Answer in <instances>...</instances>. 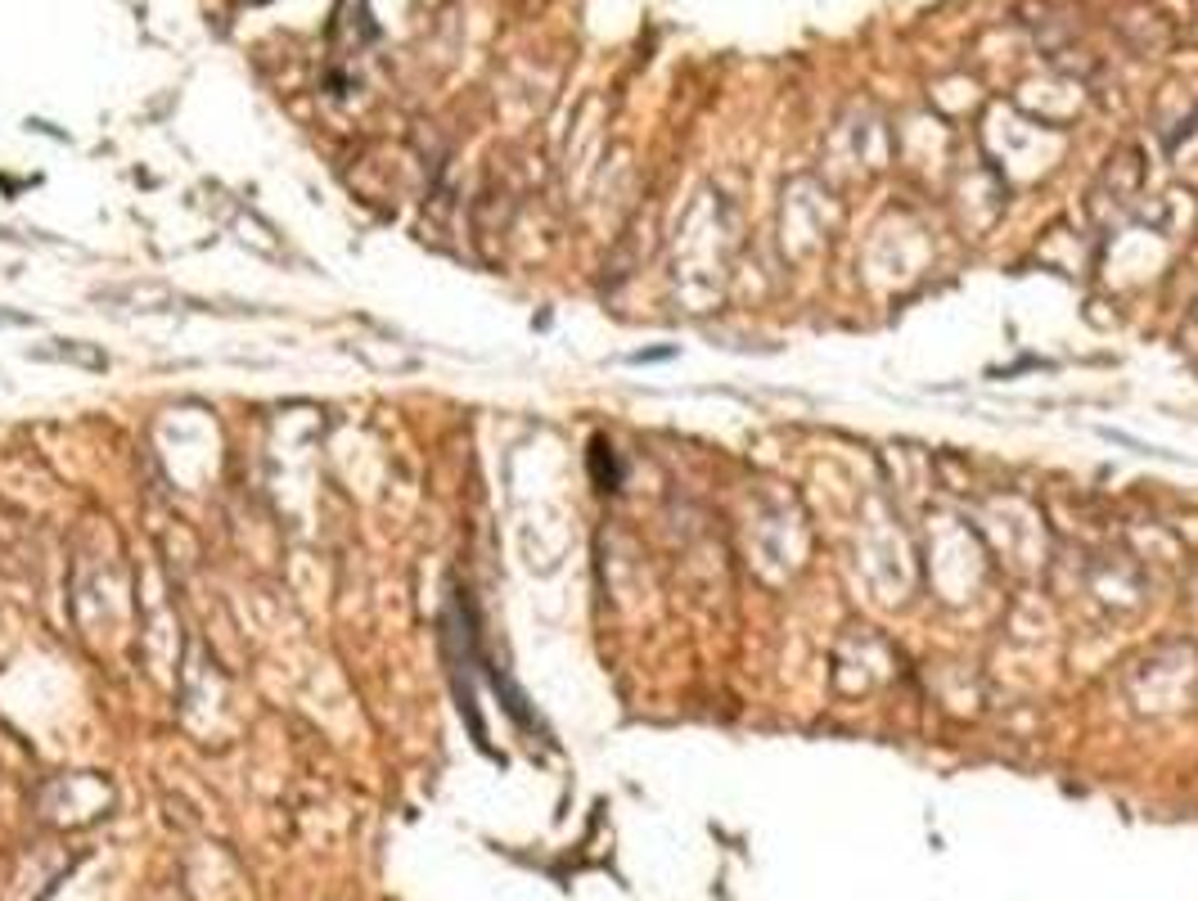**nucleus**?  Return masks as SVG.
I'll return each instance as SVG.
<instances>
[{
	"label": "nucleus",
	"mask_w": 1198,
	"mask_h": 901,
	"mask_svg": "<svg viewBox=\"0 0 1198 901\" xmlns=\"http://www.w3.org/2000/svg\"><path fill=\"white\" fill-rule=\"evenodd\" d=\"M37 361H69V365H82V370H105L109 356L90 348V343H63V339H50V348H37L32 352Z\"/></svg>",
	"instance_id": "nucleus-1"
},
{
	"label": "nucleus",
	"mask_w": 1198,
	"mask_h": 901,
	"mask_svg": "<svg viewBox=\"0 0 1198 901\" xmlns=\"http://www.w3.org/2000/svg\"><path fill=\"white\" fill-rule=\"evenodd\" d=\"M0 325H27V316H19V312H0Z\"/></svg>",
	"instance_id": "nucleus-2"
}]
</instances>
